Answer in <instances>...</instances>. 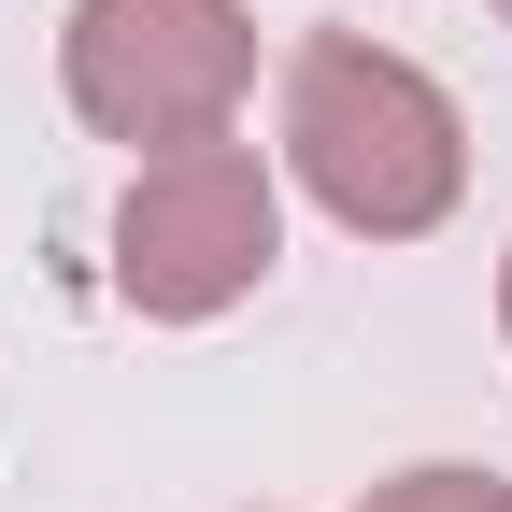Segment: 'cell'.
Instances as JSON below:
<instances>
[{
    "label": "cell",
    "mask_w": 512,
    "mask_h": 512,
    "mask_svg": "<svg viewBox=\"0 0 512 512\" xmlns=\"http://www.w3.org/2000/svg\"><path fill=\"white\" fill-rule=\"evenodd\" d=\"M285 171L299 200L356 228V242H427L441 214L470 200V128L399 43L370 29H313L285 57Z\"/></svg>",
    "instance_id": "cell-1"
},
{
    "label": "cell",
    "mask_w": 512,
    "mask_h": 512,
    "mask_svg": "<svg viewBox=\"0 0 512 512\" xmlns=\"http://www.w3.org/2000/svg\"><path fill=\"white\" fill-rule=\"evenodd\" d=\"M57 86H72V114L100 143H128V157L228 143V114L256 86V15L242 0H72Z\"/></svg>",
    "instance_id": "cell-2"
},
{
    "label": "cell",
    "mask_w": 512,
    "mask_h": 512,
    "mask_svg": "<svg viewBox=\"0 0 512 512\" xmlns=\"http://www.w3.org/2000/svg\"><path fill=\"white\" fill-rule=\"evenodd\" d=\"M285 256V185L256 143H185V157H143L114 200V299L157 313V328H214L228 299L271 285Z\"/></svg>",
    "instance_id": "cell-3"
},
{
    "label": "cell",
    "mask_w": 512,
    "mask_h": 512,
    "mask_svg": "<svg viewBox=\"0 0 512 512\" xmlns=\"http://www.w3.org/2000/svg\"><path fill=\"white\" fill-rule=\"evenodd\" d=\"M370 512H512V484H498V470H456V456H427V470H399V484H370Z\"/></svg>",
    "instance_id": "cell-4"
},
{
    "label": "cell",
    "mask_w": 512,
    "mask_h": 512,
    "mask_svg": "<svg viewBox=\"0 0 512 512\" xmlns=\"http://www.w3.org/2000/svg\"><path fill=\"white\" fill-rule=\"evenodd\" d=\"M498 328H512V256H498Z\"/></svg>",
    "instance_id": "cell-5"
},
{
    "label": "cell",
    "mask_w": 512,
    "mask_h": 512,
    "mask_svg": "<svg viewBox=\"0 0 512 512\" xmlns=\"http://www.w3.org/2000/svg\"><path fill=\"white\" fill-rule=\"evenodd\" d=\"M498 15H512V0H498Z\"/></svg>",
    "instance_id": "cell-6"
}]
</instances>
